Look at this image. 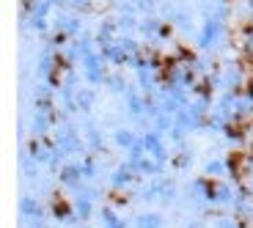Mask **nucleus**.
I'll return each instance as SVG.
<instances>
[{
  "mask_svg": "<svg viewBox=\"0 0 253 228\" xmlns=\"http://www.w3.org/2000/svg\"><path fill=\"white\" fill-rule=\"evenodd\" d=\"M223 31V25L217 22V19H207V25H204V33H201V44L209 47V44H215V38L217 33Z\"/></svg>",
  "mask_w": 253,
  "mask_h": 228,
  "instance_id": "1",
  "label": "nucleus"
},
{
  "mask_svg": "<svg viewBox=\"0 0 253 228\" xmlns=\"http://www.w3.org/2000/svg\"><path fill=\"white\" fill-rule=\"evenodd\" d=\"M163 215H140L138 217V228H163Z\"/></svg>",
  "mask_w": 253,
  "mask_h": 228,
  "instance_id": "2",
  "label": "nucleus"
},
{
  "mask_svg": "<svg viewBox=\"0 0 253 228\" xmlns=\"http://www.w3.org/2000/svg\"><path fill=\"white\" fill-rule=\"evenodd\" d=\"M116 143H121V146H129V143H132V135H129V132H119V135H116Z\"/></svg>",
  "mask_w": 253,
  "mask_h": 228,
  "instance_id": "3",
  "label": "nucleus"
},
{
  "mask_svg": "<svg viewBox=\"0 0 253 228\" xmlns=\"http://www.w3.org/2000/svg\"><path fill=\"white\" fill-rule=\"evenodd\" d=\"M217 228H237V226H234V220H220V223H217Z\"/></svg>",
  "mask_w": 253,
  "mask_h": 228,
  "instance_id": "4",
  "label": "nucleus"
}]
</instances>
